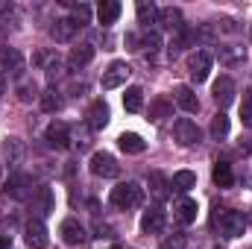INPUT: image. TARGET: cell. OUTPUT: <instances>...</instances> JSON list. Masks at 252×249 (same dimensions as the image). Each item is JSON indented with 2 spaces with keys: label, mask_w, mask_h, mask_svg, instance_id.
Wrapping results in <instances>:
<instances>
[{
  "label": "cell",
  "mask_w": 252,
  "mask_h": 249,
  "mask_svg": "<svg viewBox=\"0 0 252 249\" xmlns=\"http://www.w3.org/2000/svg\"><path fill=\"white\" fill-rule=\"evenodd\" d=\"M144 202V187L138 185V182H121L118 187H112V205H118V208H138Z\"/></svg>",
  "instance_id": "1"
},
{
  "label": "cell",
  "mask_w": 252,
  "mask_h": 249,
  "mask_svg": "<svg viewBox=\"0 0 252 249\" xmlns=\"http://www.w3.org/2000/svg\"><path fill=\"white\" fill-rule=\"evenodd\" d=\"M24 241L30 249H47L50 244V235H47V226L41 217H30L27 226H24Z\"/></svg>",
  "instance_id": "2"
},
{
  "label": "cell",
  "mask_w": 252,
  "mask_h": 249,
  "mask_svg": "<svg viewBox=\"0 0 252 249\" xmlns=\"http://www.w3.org/2000/svg\"><path fill=\"white\" fill-rule=\"evenodd\" d=\"M217 226H220V235H223V238L235 241V238H241V235L247 232V217H244L241 211H223L220 220H217Z\"/></svg>",
  "instance_id": "3"
},
{
  "label": "cell",
  "mask_w": 252,
  "mask_h": 249,
  "mask_svg": "<svg viewBox=\"0 0 252 249\" xmlns=\"http://www.w3.org/2000/svg\"><path fill=\"white\" fill-rule=\"evenodd\" d=\"M211 64H214V56L208 50H193L188 56V73L193 82H205L208 73H211Z\"/></svg>",
  "instance_id": "4"
},
{
  "label": "cell",
  "mask_w": 252,
  "mask_h": 249,
  "mask_svg": "<svg viewBox=\"0 0 252 249\" xmlns=\"http://www.w3.org/2000/svg\"><path fill=\"white\" fill-rule=\"evenodd\" d=\"M173 138H176V144L179 147H196L199 144V138H202V132H199V126L188 121V118H179L176 124H173Z\"/></svg>",
  "instance_id": "5"
},
{
  "label": "cell",
  "mask_w": 252,
  "mask_h": 249,
  "mask_svg": "<svg viewBox=\"0 0 252 249\" xmlns=\"http://www.w3.org/2000/svg\"><path fill=\"white\" fill-rule=\"evenodd\" d=\"M91 173L103 176V179H115V176H121V164L115 161L112 153H94L91 156Z\"/></svg>",
  "instance_id": "6"
},
{
  "label": "cell",
  "mask_w": 252,
  "mask_h": 249,
  "mask_svg": "<svg viewBox=\"0 0 252 249\" xmlns=\"http://www.w3.org/2000/svg\"><path fill=\"white\" fill-rule=\"evenodd\" d=\"M129 73H132V67H129L126 62H112L106 70H103V88H106V91H112V88L126 85Z\"/></svg>",
  "instance_id": "7"
},
{
  "label": "cell",
  "mask_w": 252,
  "mask_h": 249,
  "mask_svg": "<svg viewBox=\"0 0 252 249\" xmlns=\"http://www.w3.org/2000/svg\"><path fill=\"white\" fill-rule=\"evenodd\" d=\"M211 94H214V100H217L220 109L232 106L235 103V79L232 76H217L214 85H211Z\"/></svg>",
  "instance_id": "8"
},
{
  "label": "cell",
  "mask_w": 252,
  "mask_h": 249,
  "mask_svg": "<svg viewBox=\"0 0 252 249\" xmlns=\"http://www.w3.org/2000/svg\"><path fill=\"white\" fill-rule=\"evenodd\" d=\"M217 59L223 67H241L247 62V47L244 44H220L217 47Z\"/></svg>",
  "instance_id": "9"
},
{
  "label": "cell",
  "mask_w": 252,
  "mask_h": 249,
  "mask_svg": "<svg viewBox=\"0 0 252 249\" xmlns=\"http://www.w3.org/2000/svg\"><path fill=\"white\" fill-rule=\"evenodd\" d=\"M0 70H6V73H12V76H24V56H21V50H15V47H0Z\"/></svg>",
  "instance_id": "10"
},
{
  "label": "cell",
  "mask_w": 252,
  "mask_h": 249,
  "mask_svg": "<svg viewBox=\"0 0 252 249\" xmlns=\"http://www.w3.org/2000/svg\"><path fill=\"white\" fill-rule=\"evenodd\" d=\"M164 226H167V214L161 211V205H153L150 211H144L141 229H144L147 235H158V232H164Z\"/></svg>",
  "instance_id": "11"
},
{
  "label": "cell",
  "mask_w": 252,
  "mask_h": 249,
  "mask_svg": "<svg viewBox=\"0 0 252 249\" xmlns=\"http://www.w3.org/2000/svg\"><path fill=\"white\" fill-rule=\"evenodd\" d=\"M173 103H176L182 112H188V115L199 112V97H196V91H193L190 85H176V88H173Z\"/></svg>",
  "instance_id": "12"
},
{
  "label": "cell",
  "mask_w": 252,
  "mask_h": 249,
  "mask_svg": "<svg viewBox=\"0 0 252 249\" xmlns=\"http://www.w3.org/2000/svg\"><path fill=\"white\" fill-rule=\"evenodd\" d=\"M35 64L44 67V73H47L50 82H56V79L64 76V62L56 56V53H38V56H35Z\"/></svg>",
  "instance_id": "13"
},
{
  "label": "cell",
  "mask_w": 252,
  "mask_h": 249,
  "mask_svg": "<svg viewBox=\"0 0 252 249\" xmlns=\"http://www.w3.org/2000/svg\"><path fill=\"white\" fill-rule=\"evenodd\" d=\"M44 138H47V144H50V147L62 150V147H67V144H70V126L62 124V121H53V124L47 126Z\"/></svg>",
  "instance_id": "14"
},
{
  "label": "cell",
  "mask_w": 252,
  "mask_h": 249,
  "mask_svg": "<svg viewBox=\"0 0 252 249\" xmlns=\"http://www.w3.org/2000/svg\"><path fill=\"white\" fill-rule=\"evenodd\" d=\"M147 185H150V193H153L158 202H164V199L170 196V179H167L164 173H158V170H150V173H147Z\"/></svg>",
  "instance_id": "15"
},
{
  "label": "cell",
  "mask_w": 252,
  "mask_h": 249,
  "mask_svg": "<svg viewBox=\"0 0 252 249\" xmlns=\"http://www.w3.org/2000/svg\"><path fill=\"white\" fill-rule=\"evenodd\" d=\"M62 241L64 244H70V247H79L82 241H85V229H82V223L76 220V217H67V220H62Z\"/></svg>",
  "instance_id": "16"
},
{
  "label": "cell",
  "mask_w": 252,
  "mask_h": 249,
  "mask_svg": "<svg viewBox=\"0 0 252 249\" xmlns=\"http://www.w3.org/2000/svg\"><path fill=\"white\" fill-rule=\"evenodd\" d=\"M88 129H103V126L109 124V106H106V100H94L91 106H88Z\"/></svg>",
  "instance_id": "17"
},
{
  "label": "cell",
  "mask_w": 252,
  "mask_h": 249,
  "mask_svg": "<svg viewBox=\"0 0 252 249\" xmlns=\"http://www.w3.org/2000/svg\"><path fill=\"white\" fill-rule=\"evenodd\" d=\"M76 30H79V27H76L70 18H59V21H53V27H50V38H53V41H59V44L73 41Z\"/></svg>",
  "instance_id": "18"
},
{
  "label": "cell",
  "mask_w": 252,
  "mask_h": 249,
  "mask_svg": "<svg viewBox=\"0 0 252 249\" xmlns=\"http://www.w3.org/2000/svg\"><path fill=\"white\" fill-rule=\"evenodd\" d=\"M32 208L38 211V217H44V214H50L53 208H56V196H53V190L47 185H41L35 190V196H32Z\"/></svg>",
  "instance_id": "19"
},
{
  "label": "cell",
  "mask_w": 252,
  "mask_h": 249,
  "mask_svg": "<svg viewBox=\"0 0 252 249\" xmlns=\"http://www.w3.org/2000/svg\"><path fill=\"white\" fill-rule=\"evenodd\" d=\"M173 211H176V220H179L182 226H190V223L196 220V211H199V205H196V199L182 196V199L173 205Z\"/></svg>",
  "instance_id": "20"
},
{
  "label": "cell",
  "mask_w": 252,
  "mask_h": 249,
  "mask_svg": "<svg viewBox=\"0 0 252 249\" xmlns=\"http://www.w3.org/2000/svg\"><path fill=\"white\" fill-rule=\"evenodd\" d=\"M30 190H32V179H30L27 173H15V176L6 182V193L15 196V199H24Z\"/></svg>",
  "instance_id": "21"
},
{
  "label": "cell",
  "mask_w": 252,
  "mask_h": 249,
  "mask_svg": "<svg viewBox=\"0 0 252 249\" xmlns=\"http://www.w3.org/2000/svg\"><path fill=\"white\" fill-rule=\"evenodd\" d=\"M91 59H94V44H79V47H73V50H70L67 64H70L73 70H82Z\"/></svg>",
  "instance_id": "22"
},
{
  "label": "cell",
  "mask_w": 252,
  "mask_h": 249,
  "mask_svg": "<svg viewBox=\"0 0 252 249\" xmlns=\"http://www.w3.org/2000/svg\"><path fill=\"white\" fill-rule=\"evenodd\" d=\"M121 9H124V6H121L118 0H103V3L97 6V18H100V24H103V27L115 24V21L121 18Z\"/></svg>",
  "instance_id": "23"
},
{
  "label": "cell",
  "mask_w": 252,
  "mask_h": 249,
  "mask_svg": "<svg viewBox=\"0 0 252 249\" xmlns=\"http://www.w3.org/2000/svg\"><path fill=\"white\" fill-rule=\"evenodd\" d=\"M138 24L150 32V27H156V24H158V6H156V3H147V0H141V3H138Z\"/></svg>",
  "instance_id": "24"
},
{
  "label": "cell",
  "mask_w": 252,
  "mask_h": 249,
  "mask_svg": "<svg viewBox=\"0 0 252 249\" xmlns=\"http://www.w3.org/2000/svg\"><path fill=\"white\" fill-rule=\"evenodd\" d=\"M158 24H164L170 32H179L185 24H182V9L176 6H167V9H158Z\"/></svg>",
  "instance_id": "25"
},
{
  "label": "cell",
  "mask_w": 252,
  "mask_h": 249,
  "mask_svg": "<svg viewBox=\"0 0 252 249\" xmlns=\"http://www.w3.org/2000/svg\"><path fill=\"white\" fill-rule=\"evenodd\" d=\"M118 147L129 153V156H138V153H144L147 150V141L141 138V135H135V132H124L121 138H118Z\"/></svg>",
  "instance_id": "26"
},
{
  "label": "cell",
  "mask_w": 252,
  "mask_h": 249,
  "mask_svg": "<svg viewBox=\"0 0 252 249\" xmlns=\"http://www.w3.org/2000/svg\"><path fill=\"white\" fill-rule=\"evenodd\" d=\"M38 103H41V109H44L47 115H56V112L64 109V97L56 91V88H47V91L38 97Z\"/></svg>",
  "instance_id": "27"
},
{
  "label": "cell",
  "mask_w": 252,
  "mask_h": 249,
  "mask_svg": "<svg viewBox=\"0 0 252 249\" xmlns=\"http://www.w3.org/2000/svg\"><path fill=\"white\" fill-rule=\"evenodd\" d=\"M190 41H193V32H190L188 27H182L179 32H173V38H170V47H167V53H170V59H176L185 47H188Z\"/></svg>",
  "instance_id": "28"
},
{
  "label": "cell",
  "mask_w": 252,
  "mask_h": 249,
  "mask_svg": "<svg viewBox=\"0 0 252 249\" xmlns=\"http://www.w3.org/2000/svg\"><path fill=\"white\" fill-rule=\"evenodd\" d=\"M15 91H18V100H21V103H32L35 97H41V94H38V85L32 82V76H21L18 85H15Z\"/></svg>",
  "instance_id": "29"
},
{
  "label": "cell",
  "mask_w": 252,
  "mask_h": 249,
  "mask_svg": "<svg viewBox=\"0 0 252 249\" xmlns=\"http://www.w3.org/2000/svg\"><path fill=\"white\" fill-rule=\"evenodd\" d=\"M170 115H173V100H170V97L161 94V97H156V100L150 103V118H153V121H164V118H170Z\"/></svg>",
  "instance_id": "30"
},
{
  "label": "cell",
  "mask_w": 252,
  "mask_h": 249,
  "mask_svg": "<svg viewBox=\"0 0 252 249\" xmlns=\"http://www.w3.org/2000/svg\"><path fill=\"white\" fill-rule=\"evenodd\" d=\"M170 187L179 190V193H188L190 187H196V173H190V170H176V173L170 176Z\"/></svg>",
  "instance_id": "31"
},
{
  "label": "cell",
  "mask_w": 252,
  "mask_h": 249,
  "mask_svg": "<svg viewBox=\"0 0 252 249\" xmlns=\"http://www.w3.org/2000/svg\"><path fill=\"white\" fill-rule=\"evenodd\" d=\"M211 176H214V182H217L220 187L235 185V173H232V164H229V161H217L214 170H211Z\"/></svg>",
  "instance_id": "32"
},
{
  "label": "cell",
  "mask_w": 252,
  "mask_h": 249,
  "mask_svg": "<svg viewBox=\"0 0 252 249\" xmlns=\"http://www.w3.org/2000/svg\"><path fill=\"white\" fill-rule=\"evenodd\" d=\"M124 109H126V112H141V109H144V91H141L138 85L126 88V94H124Z\"/></svg>",
  "instance_id": "33"
},
{
  "label": "cell",
  "mask_w": 252,
  "mask_h": 249,
  "mask_svg": "<svg viewBox=\"0 0 252 249\" xmlns=\"http://www.w3.org/2000/svg\"><path fill=\"white\" fill-rule=\"evenodd\" d=\"M141 50H144L147 56H156V53L161 50V35H158L156 30L144 32V38H141Z\"/></svg>",
  "instance_id": "34"
},
{
  "label": "cell",
  "mask_w": 252,
  "mask_h": 249,
  "mask_svg": "<svg viewBox=\"0 0 252 249\" xmlns=\"http://www.w3.org/2000/svg\"><path fill=\"white\" fill-rule=\"evenodd\" d=\"M229 135V118L223 115V112H217L214 118H211V138L214 141H223Z\"/></svg>",
  "instance_id": "35"
},
{
  "label": "cell",
  "mask_w": 252,
  "mask_h": 249,
  "mask_svg": "<svg viewBox=\"0 0 252 249\" xmlns=\"http://www.w3.org/2000/svg\"><path fill=\"white\" fill-rule=\"evenodd\" d=\"M70 12H73V15H70V21H73L76 27H85V24H88V18H91V6H88V3H73V6H70Z\"/></svg>",
  "instance_id": "36"
},
{
  "label": "cell",
  "mask_w": 252,
  "mask_h": 249,
  "mask_svg": "<svg viewBox=\"0 0 252 249\" xmlns=\"http://www.w3.org/2000/svg\"><path fill=\"white\" fill-rule=\"evenodd\" d=\"M3 153L9 156V161H12V164H18V161H21V156H24V144H21L18 138H6Z\"/></svg>",
  "instance_id": "37"
},
{
  "label": "cell",
  "mask_w": 252,
  "mask_h": 249,
  "mask_svg": "<svg viewBox=\"0 0 252 249\" xmlns=\"http://www.w3.org/2000/svg\"><path fill=\"white\" fill-rule=\"evenodd\" d=\"M241 121H244V126H252V88L244 91V100H241Z\"/></svg>",
  "instance_id": "38"
},
{
  "label": "cell",
  "mask_w": 252,
  "mask_h": 249,
  "mask_svg": "<svg viewBox=\"0 0 252 249\" xmlns=\"http://www.w3.org/2000/svg\"><path fill=\"white\" fill-rule=\"evenodd\" d=\"M214 30H217V32H229V35H235V32H241V24L232 21V18H223V21H214Z\"/></svg>",
  "instance_id": "39"
},
{
  "label": "cell",
  "mask_w": 252,
  "mask_h": 249,
  "mask_svg": "<svg viewBox=\"0 0 252 249\" xmlns=\"http://www.w3.org/2000/svg\"><path fill=\"white\" fill-rule=\"evenodd\" d=\"M182 247H185V238L179 235V238H173V241H167V244H161L158 249H182Z\"/></svg>",
  "instance_id": "40"
},
{
  "label": "cell",
  "mask_w": 252,
  "mask_h": 249,
  "mask_svg": "<svg viewBox=\"0 0 252 249\" xmlns=\"http://www.w3.org/2000/svg\"><path fill=\"white\" fill-rule=\"evenodd\" d=\"M94 229H97V238H112V229H109L106 223H100V220H97V223H94Z\"/></svg>",
  "instance_id": "41"
},
{
  "label": "cell",
  "mask_w": 252,
  "mask_h": 249,
  "mask_svg": "<svg viewBox=\"0 0 252 249\" xmlns=\"http://www.w3.org/2000/svg\"><path fill=\"white\" fill-rule=\"evenodd\" d=\"M6 94V79H3V73H0V97Z\"/></svg>",
  "instance_id": "42"
},
{
  "label": "cell",
  "mask_w": 252,
  "mask_h": 249,
  "mask_svg": "<svg viewBox=\"0 0 252 249\" xmlns=\"http://www.w3.org/2000/svg\"><path fill=\"white\" fill-rule=\"evenodd\" d=\"M247 226H252V211H250V217H247Z\"/></svg>",
  "instance_id": "43"
},
{
  "label": "cell",
  "mask_w": 252,
  "mask_h": 249,
  "mask_svg": "<svg viewBox=\"0 0 252 249\" xmlns=\"http://www.w3.org/2000/svg\"><path fill=\"white\" fill-rule=\"evenodd\" d=\"M0 179H3V164H0Z\"/></svg>",
  "instance_id": "44"
},
{
  "label": "cell",
  "mask_w": 252,
  "mask_h": 249,
  "mask_svg": "<svg viewBox=\"0 0 252 249\" xmlns=\"http://www.w3.org/2000/svg\"><path fill=\"white\" fill-rule=\"evenodd\" d=\"M112 249H121V247H112Z\"/></svg>",
  "instance_id": "45"
},
{
  "label": "cell",
  "mask_w": 252,
  "mask_h": 249,
  "mask_svg": "<svg viewBox=\"0 0 252 249\" xmlns=\"http://www.w3.org/2000/svg\"><path fill=\"white\" fill-rule=\"evenodd\" d=\"M250 32H252V27H250Z\"/></svg>",
  "instance_id": "46"
}]
</instances>
